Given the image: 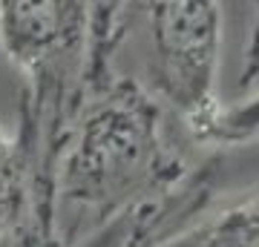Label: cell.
<instances>
[{"mask_svg": "<svg viewBox=\"0 0 259 247\" xmlns=\"http://www.w3.org/2000/svg\"><path fill=\"white\" fill-rule=\"evenodd\" d=\"M190 170L173 146L161 104L139 83L93 69L52 164V247L87 244L124 216L161 202Z\"/></svg>", "mask_w": 259, "mask_h": 247, "instance_id": "6da1fadb", "label": "cell"}, {"mask_svg": "<svg viewBox=\"0 0 259 247\" xmlns=\"http://www.w3.org/2000/svg\"><path fill=\"white\" fill-rule=\"evenodd\" d=\"M156 247H259V184L219 210L196 216Z\"/></svg>", "mask_w": 259, "mask_h": 247, "instance_id": "5b68a950", "label": "cell"}, {"mask_svg": "<svg viewBox=\"0 0 259 247\" xmlns=\"http://www.w3.org/2000/svg\"><path fill=\"white\" fill-rule=\"evenodd\" d=\"M0 247H52L49 204L18 132L0 124Z\"/></svg>", "mask_w": 259, "mask_h": 247, "instance_id": "277c9868", "label": "cell"}, {"mask_svg": "<svg viewBox=\"0 0 259 247\" xmlns=\"http://www.w3.org/2000/svg\"><path fill=\"white\" fill-rule=\"evenodd\" d=\"M104 0H0V46L23 78L18 138L49 202L58 141L93 69Z\"/></svg>", "mask_w": 259, "mask_h": 247, "instance_id": "3957f363", "label": "cell"}, {"mask_svg": "<svg viewBox=\"0 0 259 247\" xmlns=\"http://www.w3.org/2000/svg\"><path fill=\"white\" fill-rule=\"evenodd\" d=\"M259 141V89L248 98H242L233 107H222L219 118L204 135V144L210 146H236V144H256Z\"/></svg>", "mask_w": 259, "mask_h": 247, "instance_id": "8992f818", "label": "cell"}, {"mask_svg": "<svg viewBox=\"0 0 259 247\" xmlns=\"http://www.w3.org/2000/svg\"><path fill=\"white\" fill-rule=\"evenodd\" d=\"M222 12L219 0H104L93 69H107L161 104L204 144L219 118ZM90 69V72H93Z\"/></svg>", "mask_w": 259, "mask_h": 247, "instance_id": "7a4b0ae2", "label": "cell"}]
</instances>
